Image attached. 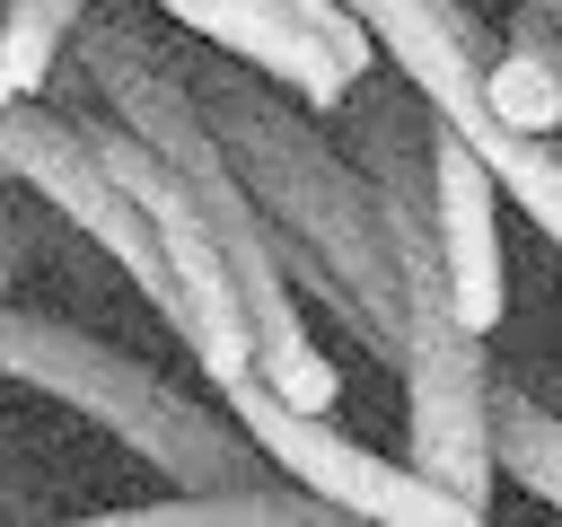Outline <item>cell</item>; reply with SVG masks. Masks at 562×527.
Instances as JSON below:
<instances>
[{"mask_svg":"<svg viewBox=\"0 0 562 527\" xmlns=\"http://www.w3.org/2000/svg\"><path fill=\"white\" fill-rule=\"evenodd\" d=\"M193 79V105L211 123V141L228 149L237 184L263 202V220L281 228V272L290 290H316L386 369L404 351V290H395V255H386V228H378V202L360 184V167L316 132V114L255 79L246 61H202L184 70Z\"/></svg>","mask_w":562,"mask_h":527,"instance_id":"6da1fadb","label":"cell"},{"mask_svg":"<svg viewBox=\"0 0 562 527\" xmlns=\"http://www.w3.org/2000/svg\"><path fill=\"white\" fill-rule=\"evenodd\" d=\"M70 61H79L88 88L105 97V114H114L132 141H149V149L193 184V202H202V220H211V237H220V255H228V281H237V299H246V325H255V386L281 395L290 413H334L342 369H334V351L299 325V290H290V272H281V228L263 220V202L237 184L228 149L211 141V123H202V105H193V79H184L132 18H97V9L79 18Z\"/></svg>","mask_w":562,"mask_h":527,"instance_id":"7a4b0ae2","label":"cell"},{"mask_svg":"<svg viewBox=\"0 0 562 527\" xmlns=\"http://www.w3.org/2000/svg\"><path fill=\"white\" fill-rule=\"evenodd\" d=\"M0 378L26 386V395H53L61 413H79L105 439H123L149 474H167V492H246V483H272V466L228 422V404L184 395L149 360H132V351H114L88 325H61L44 307H9L0 299Z\"/></svg>","mask_w":562,"mask_h":527,"instance_id":"3957f363","label":"cell"},{"mask_svg":"<svg viewBox=\"0 0 562 527\" xmlns=\"http://www.w3.org/2000/svg\"><path fill=\"white\" fill-rule=\"evenodd\" d=\"M211 395L228 404V422L255 439V457H263L281 483H299L307 501H325V509H342V518H360V527H492V509L457 501V492L430 483L413 457H404V466L378 457V448L351 439L334 413H290V404L263 395L255 378L211 386Z\"/></svg>","mask_w":562,"mask_h":527,"instance_id":"277c9868","label":"cell"},{"mask_svg":"<svg viewBox=\"0 0 562 527\" xmlns=\"http://www.w3.org/2000/svg\"><path fill=\"white\" fill-rule=\"evenodd\" d=\"M88 132H97V158L114 167V184L132 193V211H140L149 237H158V264H167V281H176V343L202 360L211 386L255 378V325H246V299H237V281H228V255H220L193 184H184L149 141H132L114 114H88Z\"/></svg>","mask_w":562,"mask_h":527,"instance_id":"5b68a950","label":"cell"},{"mask_svg":"<svg viewBox=\"0 0 562 527\" xmlns=\"http://www.w3.org/2000/svg\"><path fill=\"white\" fill-rule=\"evenodd\" d=\"M0 176L26 184L44 211H61V220H70L105 264H123L132 290L176 325V281H167V264H158V237H149V220L132 211V193L114 184V167L97 158V132H88L79 114H53L44 97L0 105Z\"/></svg>","mask_w":562,"mask_h":527,"instance_id":"8992f818","label":"cell"},{"mask_svg":"<svg viewBox=\"0 0 562 527\" xmlns=\"http://www.w3.org/2000/svg\"><path fill=\"white\" fill-rule=\"evenodd\" d=\"M430 228H439V281H448V316L492 343L501 307H509V255H501V184L474 167V149L430 123Z\"/></svg>","mask_w":562,"mask_h":527,"instance_id":"52a82bcc","label":"cell"},{"mask_svg":"<svg viewBox=\"0 0 562 527\" xmlns=\"http://www.w3.org/2000/svg\"><path fill=\"white\" fill-rule=\"evenodd\" d=\"M149 9H167L184 35H202L211 53H228V61H246L255 79H272V88H290L307 114H334L342 97H351V79H342V61L281 9V0H149Z\"/></svg>","mask_w":562,"mask_h":527,"instance_id":"ba28073f","label":"cell"},{"mask_svg":"<svg viewBox=\"0 0 562 527\" xmlns=\"http://www.w3.org/2000/svg\"><path fill=\"white\" fill-rule=\"evenodd\" d=\"M483 114L527 132V141H562V18L518 0V26L483 53Z\"/></svg>","mask_w":562,"mask_h":527,"instance_id":"9c48e42d","label":"cell"},{"mask_svg":"<svg viewBox=\"0 0 562 527\" xmlns=\"http://www.w3.org/2000/svg\"><path fill=\"white\" fill-rule=\"evenodd\" d=\"M53 527H360L325 501H307L299 483H246V492H167V501H132V509H88V518H53Z\"/></svg>","mask_w":562,"mask_h":527,"instance_id":"30bf717a","label":"cell"},{"mask_svg":"<svg viewBox=\"0 0 562 527\" xmlns=\"http://www.w3.org/2000/svg\"><path fill=\"white\" fill-rule=\"evenodd\" d=\"M492 466H501L527 501H544V509L562 518V422H553L518 378H492Z\"/></svg>","mask_w":562,"mask_h":527,"instance_id":"8fae6325","label":"cell"},{"mask_svg":"<svg viewBox=\"0 0 562 527\" xmlns=\"http://www.w3.org/2000/svg\"><path fill=\"white\" fill-rule=\"evenodd\" d=\"M88 9L97 0H0V105L44 97V79L61 70Z\"/></svg>","mask_w":562,"mask_h":527,"instance_id":"7c38bea8","label":"cell"},{"mask_svg":"<svg viewBox=\"0 0 562 527\" xmlns=\"http://www.w3.org/2000/svg\"><path fill=\"white\" fill-rule=\"evenodd\" d=\"M518 386H527V395H536V404L562 422V369H553V378H518Z\"/></svg>","mask_w":562,"mask_h":527,"instance_id":"4fadbf2b","label":"cell"},{"mask_svg":"<svg viewBox=\"0 0 562 527\" xmlns=\"http://www.w3.org/2000/svg\"><path fill=\"white\" fill-rule=\"evenodd\" d=\"M9 272H18V228H9V211H0V290H9Z\"/></svg>","mask_w":562,"mask_h":527,"instance_id":"5bb4252c","label":"cell"},{"mask_svg":"<svg viewBox=\"0 0 562 527\" xmlns=\"http://www.w3.org/2000/svg\"><path fill=\"white\" fill-rule=\"evenodd\" d=\"M536 9H553V18H562V0H536Z\"/></svg>","mask_w":562,"mask_h":527,"instance_id":"9a60e30c","label":"cell"}]
</instances>
